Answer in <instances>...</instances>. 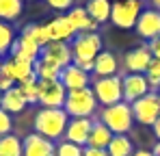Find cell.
Segmentation results:
<instances>
[{
	"label": "cell",
	"mask_w": 160,
	"mask_h": 156,
	"mask_svg": "<svg viewBox=\"0 0 160 156\" xmlns=\"http://www.w3.org/2000/svg\"><path fill=\"white\" fill-rule=\"evenodd\" d=\"M69 48H72V59H74V63L82 67L84 72H93V61H95V56L102 52V37L98 35V33H78L74 39H72V44H69Z\"/></svg>",
	"instance_id": "obj_1"
},
{
	"label": "cell",
	"mask_w": 160,
	"mask_h": 156,
	"mask_svg": "<svg viewBox=\"0 0 160 156\" xmlns=\"http://www.w3.org/2000/svg\"><path fill=\"white\" fill-rule=\"evenodd\" d=\"M4 76H9L15 85H22L26 80H32L35 76V63L24 61V59H18V56H9V59H2V70H0Z\"/></svg>",
	"instance_id": "obj_8"
},
{
	"label": "cell",
	"mask_w": 160,
	"mask_h": 156,
	"mask_svg": "<svg viewBox=\"0 0 160 156\" xmlns=\"http://www.w3.org/2000/svg\"><path fill=\"white\" fill-rule=\"evenodd\" d=\"M82 154H84V148H80L72 141H65V139L56 141V145H54V156H82Z\"/></svg>",
	"instance_id": "obj_30"
},
{
	"label": "cell",
	"mask_w": 160,
	"mask_h": 156,
	"mask_svg": "<svg viewBox=\"0 0 160 156\" xmlns=\"http://www.w3.org/2000/svg\"><path fill=\"white\" fill-rule=\"evenodd\" d=\"M18 87H20V91H22V96H24V100L28 104H37V100H39V80L37 78L26 80V82H22Z\"/></svg>",
	"instance_id": "obj_31"
},
{
	"label": "cell",
	"mask_w": 160,
	"mask_h": 156,
	"mask_svg": "<svg viewBox=\"0 0 160 156\" xmlns=\"http://www.w3.org/2000/svg\"><path fill=\"white\" fill-rule=\"evenodd\" d=\"M67 20H69V24L74 26L76 35L78 33H98V28H100V24L95 20L89 18L84 7H72L67 11Z\"/></svg>",
	"instance_id": "obj_20"
},
{
	"label": "cell",
	"mask_w": 160,
	"mask_h": 156,
	"mask_svg": "<svg viewBox=\"0 0 160 156\" xmlns=\"http://www.w3.org/2000/svg\"><path fill=\"white\" fill-rule=\"evenodd\" d=\"M11 56H18V59H24V61H30V63H37L41 59V46H37L26 35H20V37H15V41L11 46Z\"/></svg>",
	"instance_id": "obj_17"
},
{
	"label": "cell",
	"mask_w": 160,
	"mask_h": 156,
	"mask_svg": "<svg viewBox=\"0 0 160 156\" xmlns=\"http://www.w3.org/2000/svg\"><path fill=\"white\" fill-rule=\"evenodd\" d=\"M65 113L72 117H93L98 111V100L91 87L84 89H76V91H67V98L63 104Z\"/></svg>",
	"instance_id": "obj_4"
},
{
	"label": "cell",
	"mask_w": 160,
	"mask_h": 156,
	"mask_svg": "<svg viewBox=\"0 0 160 156\" xmlns=\"http://www.w3.org/2000/svg\"><path fill=\"white\" fill-rule=\"evenodd\" d=\"M11 128H13V122H11V115L7 111L0 108V137L4 134H11Z\"/></svg>",
	"instance_id": "obj_32"
},
{
	"label": "cell",
	"mask_w": 160,
	"mask_h": 156,
	"mask_svg": "<svg viewBox=\"0 0 160 156\" xmlns=\"http://www.w3.org/2000/svg\"><path fill=\"white\" fill-rule=\"evenodd\" d=\"M158 98H160V91H158Z\"/></svg>",
	"instance_id": "obj_44"
},
{
	"label": "cell",
	"mask_w": 160,
	"mask_h": 156,
	"mask_svg": "<svg viewBox=\"0 0 160 156\" xmlns=\"http://www.w3.org/2000/svg\"><path fill=\"white\" fill-rule=\"evenodd\" d=\"M108 156H132L134 154V145H132V139L128 134H115L110 139L106 148Z\"/></svg>",
	"instance_id": "obj_24"
},
{
	"label": "cell",
	"mask_w": 160,
	"mask_h": 156,
	"mask_svg": "<svg viewBox=\"0 0 160 156\" xmlns=\"http://www.w3.org/2000/svg\"><path fill=\"white\" fill-rule=\"evenodd\" d=\"M117 72H119V59H117L112 52L102 50L98 56H95L91 76H95V78H106V76H115Z\"/></svg>",
	"instance_id": "obj_19"
},
{
	"label": "cell",
	"mask_w": 160,
	"mask_h": 156,
	"mask_svg": "<svg viewBox=\"0 0 160 156\" xmlns=\"http://www.w3.org/2000/svg\"><path fill=\"white\" fill-rule=\"evenodd\" d=\"M152 52H149V46H138L134 50L126 52L123 56V67L128 70V74H145L149 63H152Z\"/></svg>",
	"instance_id": "obj_14"
},
{
	"label": "cell",
	"mask_w": 160,
	"mask_h": 156,
	"mask_svg": "<svg viewBox=\"0 0 160 156\" xmlns=\"http://www.w3.org/2000/svg\"><path fill=\"white\" fill-rule=\"evenodd\" d=\"M100 122L112 134H128L134 124L132 104L119 102V104H112V106H104L102 113H100Z\"/></svg>",
	"instance_id": "obj_3"
},
{
	"label": "cell",
	"mask_w": 160,
	"mask_h": 156,
	"mask_svg": "<svg viewBox=\"0 0 160 156\" xmlns=\"http://www.w3.org/2000/svg\"><path fill=\"white\" fill-rule=\"evenodd\" d=\"M147 46H149V52H152V56H154V59H160V37L152 39Z\"/></svg>",
	"instance_id": "obj_36"
},
{
	"label": "cell",
	"mask_w": 160,
	"mask_h": 156,
	"mask_svg": "<svg viewBox=\"0 0 160 156\" xmlns=\"http://www.w3.org/2000/svg\"><path fill=\"white\" fill-rule=\"evenodd\" d=\"M15 41V30L9 22H2L0 20V56L9 54L11 52V46Z\"/></svg>",
	"instance_id": "obj_29"
},
{
	"label": "cell",
	"mask_w": 160,
	"mask_h": 156,
	"mask_svg": "<svg viewBox=\"0 0 160 156\" xmlns=\"http://www.w3.org/2000/svg\"><path fill=\"white\" fill-rule=\"evenodd\" d=\"M22 35H26L30 37L37 46H41V48H46L48 44H50V35H48V28L46 24H28L22 28Z\"/></svg>",
	"instance_id": "obj_27"
},
{
	"label": "cell",
	"mask_w": 160,
	"mask_h": 156,
	"mask_svg": "<svg viewBox=\"0 0 160 156\" xmlns=\"http://www.w3.org/2000/svg\"><path fill=\"white\" fill-rule=\"evenodd\" d=\"M121 89H123V102L132 104L149 93V85L145 74H121Z\"/></svg>",
	"instance_id": "obj_10"
},
{
	"label": "cell",
	"mask_w": 160,
	"mask_h": 156,
	"mask_svg": "<svg viewBox=\"0 0 160 156\" xmlns=\"http://www.w3.org/2000/svg\"><path fill=\"white\" fill-rule=\"evenodd\" d=\"M91 89L95 93V100L102 106H112V104L123 102V89H121V74L106 78H93Z\"/></svg>",
	"instance_id": "obj_5"
},
{
	"label": "cell",
	"mask_w": 160,
	"mask_h": 156,
	"mask_svg": "<svg viewBox=\"0 0 160 156\" xmlns=\"http://www.w3.org/2000/svg\"><path fill=\"white\" fill-rule=\"evenodd\" d=\"M58 80L63 82V87H65L67 91H76V89L91 87L93 76H91L89 72H84L82 67H78L76 63H69L67 67L61 70V78H58Z\"/></svg>",
	"instance_id": "obj_13"
},
{
	"label": "cell",
	"mask_w": 160,
	"mask_h": 156,
	"mask_svg": "<svg viewBox=\"0 0 160 156\" xmlns=\"http://www.w3.org/2000/svg\"><path fill=\"white\" fill-rule=\"evenodd\" d=\"M143 9V0H115L110 9V22L117 28H134Z\"/></svg>",
	"instance_id": "obj_6"
},
{
	"label": "cell",
	"mask_w": 160,
	"mask_h": 156,
	"mask_svg": "<svg viewBox=\"0 0 160 156\" xmlns=\"http://www.w3.org/2000/svg\"><path fill=\"white\" fill-rule=\"evenodd\" d=\"M0 100H2V91H0Z\"/></svg>",
	"instance_id": "obj_43"
},
{
	"label": "cell",
	"mask_w": 160,
	"mask_h": 156,
	"mask_svg": "<svg viewBox=\"0 0 160 156\" xmlns=\"http://www.w3.org/2000/svg\"><path fill=\"white\" fill-rule=\"evenodd\" d=\"M152 154H154V156H160V141H158V143H156V148L152 150Z\"/></svg>",
	"instance_id": "obj_41"
},
{
	"label": "cell",
	"mask_w": 160,
	"mask_h": 156,
	"mask_svg": "<svg viewBox=\"0 0 160 156\" xmlns=\"http://www.w3.org/2000/svg\"><path fill=\"white\" fill-rule=\"evenodd\" d=\"M132 156H154L149 150H134V154Z\"/></svg>",
	"instance_id": "obj_38"
},
{
	"label": "cell",
	"mask_w": 160,
	"mask_h": 156,
	"mask_svg": "<svg viewBox=\"0 0 160 156\" xmlns=\"http://www.w3.org/2000/svg\"><path fill=\"white\" fill-rule=\"evenodd\" d=\"M46 28H48L50 41H63V44H72V39L76 37V30H74V26L69 24L67 15H58V18L50 20V22L46 24Z\"/></svg>",
	"instance_id": "obj_18"
},
{
	"label": "cell",
	"mask_w": 160,
	"mask_h": 156,
	"mask_svg": "<svg viewBox=\"0 0 160 156\" xmlns=\"http://www.w3.org/2000/svg\"><path fill=\"white\" fill-rule=\"evenodd\" d=\"M145 76L147 78H160V59H152V63H149Z\"/></svg>",
	"instance_id": "obj_34"
},
{
	"label": "cell",
	"mask_w": 160,
	"mask_h": 156,
	"mask_svg": "<svg viewBox=\"0 0 160 156\" xmlns=\"http://www.w3.org/2000/svg\"><path fill=\"white\" fill-rule=\"evenodd\" d=\"M87 13L91 20H95L98 24H104L110 20V9H112V2L110 0H89L87 2Z\"/></svg>",
	"instance_id": "obj_23"
},
{
	"label": "cell",
	"mask_w": 160,
	"mask_h": 156,
	"mask_svg": "<svg viewBox=\"0 0 160 156\" xmlns=\"http://www.w3.org/2000/svg\"><path fill=\"white\" fill-rule=\"evenodd\" d=\"M82 156H108L106 150H98V148H84Z\"/></svg>",
	"instance_id": "obj_37"
},
{
	"label": "cell",
	"mask_w": 160,
	"mask_h": 156,
	"mask_svg": "<svg viewBox=\"0 0 160 156\" xmlns=\"http://www.w3.org/2000/svg\"><path fill=\"white\" fill-rule=\"evenodd\" d=\"M13 87H15V82H13L9 76H4V74L0 72V91L4 93V91H9V89H13Z\"/></svg>",
	"instance_id": "obj_35"
},
{
	"label": "cell",
	"mask_w": 160,
	"mask_h": 156,
	"mask_svg": "<svg viewBox=\"0 0 160 156\" xmlns=\"http://www.w3.org/2000/svg\"><path fill=\"white\" fill-rule=\"evenodd\" d=\"M132 115L134 122L143 124V126H154L160 117V98L158 93H147L141 100L132 102Z\"/></svg>",
	"instance_id": "obj_7"
},
{
	"label": "cell",
	"mask_w": 160,
	"mask_h": 156,
	"mask_svg": "<svg viewBox=\"0 0 160 156\" xmlns=\"http://www.w3.org/2000/svg\"><path fill=\"white\" fill-rule=\"evenodd\" d=\"M35 76L39 82H50V80H58L61 78V67H56L54 63L46 61V59H39L35 63Z\"/></svg>",
	"instance_id": "obj_25"
},
{
	"label": "cell",
	"mask_w": 160,
	"mask_h": 156,
	"mask_svg": "<svg viewBox=\"0 0 160 156\" xmlns=\"http://www.w3.org/2000/svg\"><path fill=\"white\" fill-rule=\"evenodd\" d=\"M0 156H22V139L13 132L0 137Z\"/></svg>",
	"instance_id": "obj_28"
},
{
	"label": "cell",
	"mask_w": 160,
	"mask_h": 156,
	"mask_svg": "<svg viewBox=\"0 0 160 156\" xmlns=\"http://www.w3.org/2000/svg\"><path fill=\"white\" fill-rule=\"evenodd\" d=\"M54 141L37 132H30L22 139V156H54Z\"/></svg>",
	"instance_id": "obj_15"
},
{
	"label": "cell",
	"mask_w": 160,
	"mask_h": 156,
	"mask_svg": "<svg viewBox=\"0 0 160 156\" xmlns=\"http://www.w3.org/2000/svg\"><path fill=\"white\" fill-rule=\"evenodd\" d=\"M24 0H0V20L2 22H15L22 15Z\"/></svg>",
	"instance_id": "obj_26"
},
{
	"label": "cell",
	"mask_w": 160,
	"mask_h": 156,
	"mask_svg": "<svg viewBox=\"0 0 160 156\" xmlns=\"http://www.w3.org/2000/svg\"><path fill=\"white\" fill-rule=\"evenodd\" d=\"M54 11H69L74 7V0H46Z\"/></svg>",
	"instance_id": "obj_33"
},
{
	"label": "cell",
	"mask_w": 160,
	"mask_h": 156,
	"mask_svg": "<svg viewBox=\"0 0 160 156\" xmlns=\"http://www.w3.org/2000/svg\"><path fill=\"white\" fill-rule=\"evenodd\" d=\"M93 117H72L67 122V128H65V141H72L80 148H87V141H89V134L93 128Z\"/></svg>",
	"instance_id": "obj_11"
},
{
	"label": "cell",
	"mask_w": 160,
	"mask_h": 156,
	"mask_svg": "<svg viewBox=\"0 0 160 156\" xmlns=\"http://www.w3.org/2000/svg\"><path fill=\"white\" fill-rule=\"evenodd\" d=\"M67 98V89L63 87L61 80H50V82H39V100L41 108H63Z\"/></svg>",
	"instance_id": "obj_9"
},
{
	"label": "cell",
	"mask_w": 160,
	"mask_h": 156,
	"mask_svg": "<svg viewBox=\"0 0 160 156\" xmlns=\"http://www.w3.org/2000/svg\"><path fill=\"white\" fill-rule=\"evenodd\" d=\"M69 115L65 113V108H39L35 113V132L50 139L56 143V139L65 137V128H67Z\"/></svg>",
	"instance_id": "obj_2"
},
{
	"label": "cell",
	"mask_w": 160,
	"mask_h": 156,
	"mask_svg": "<svg viewBox=\"0 0 160 156\" xmlns=\"http://www.w3.org/2000/svg\"><path fill=\"white\" fill-rule=\"evenodd\" d=\"M134 28H136V35L147 39V41L160 37V11L152 9V7L143 9V13H141V18H138Z\"/></svg>",
	"instance_id": "obj_12"
},
{
	"label": "cell",
	"mask_w": 160,
	"mask_h": 156,
	"mask_svg": "<svg viewBox=\"0 0 160 156\" xmlns=\"http://www.w3.org/2000/svg\"><path fill=\"white\" fill-rule=\"evenodd\" d=\"M147 2H149L152 9H158V11H160V0H147Z\"/></svg>",
	"instance_id": "obj_40"
},
{
	"label": "cell",
	"mask_w": 160,
	"mask_h": 156,
	"mask_svg": "<svg viewBox=\"0 0 160 156\" xmlns=\"http://www.w3.org/2000/svg\"><path fill=\"white\" fill-rule=\"evenodd\" d=\"M0 70H2V56H0Z\"/></svg>",
	"instance_id": "obj_42"
},
{
	"label": "cell",
	"mask_w": 160,
	"mask_h": 156,
	"mask_svg": "<svg viewBox=\"0 0 160 156\" xmlns=\"http://www.w3.org/2000/svg\"><path fill=\"white\" fill-rule=\"evenodd\" d=\"M115 134L102 124V122H93V128H91V134H89V141H87V148H98V150H106L110 139Z\"/></svg>",
	"instance_id": "obj_22"
},
{
	"label": "cell",
	"mask_w": 160,
	"mask_h": 156,
	"mask_svg": "<svg viewBox=\"0 0 160 156\" xmlns=\"http://www.w3.org/2000/svg\"><path fill=\"white\" fill-rule=\"evenodd\" d=\"M41 59L54 63L56 67H67L69 63H74L72 59V48L69 44H63V41H50L46 48H41Z\"/></svg>",
	"instance_id": "obj_16"
},
{
	"label": "cell",
	"mask_w": 160,
	"mask_h": 156,
	"mask_svg": "<svg viewBox=\"0 0 160 156\" xmlns=\"http://www.w3.org/2000/svg\"><path fill=\"white\" fill-rule=\"evenodd\" d=\"M26 106H28V102L24 100V96H22V91H20V87H18V85H15L13 89H9V91H4V93H2L0 108H2V111H7L9 115L22 113Z\"/></svg>",
	"instance_id": "obj_21"
},
{
	"label": "cell",
	"mask_w": 160,
	"mask_h": 156,
	"mask_svg": "<svg viewBox=\"0 0 160 156\" xmlns=\"http://www.w3.org/2000/svg\"><path fill=\"white\" fill-rule=\"evenodd\" d=\"M152 128H154V134H156V139L160 141V117H158V122H156V124H154Z\"/></svg>",
	"instance_id": "obj_39"
}]
</instances>
